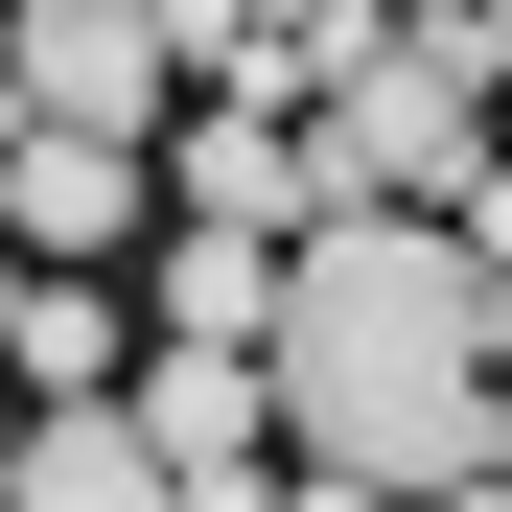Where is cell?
<instances>
[{
	"mask_svg": "<svg viewBox=\"0 0 512 512\" xmlns=\"http://www.w3.org/2000/svg\"><path fill=\"white\" fill-rule=\"evenodd\" d=\"M280 489H466L489 443V256L419 187H326L280 233Z\"/></svg>",
	"mask_w": 512,
	"mask_h": 512,
	"instance_id": "cell-1",
	"label": "cell"
},
{
	"mask_svg": "<svg viewBox=\"0 0 512 512\" xmlns=\"http://www.w3.org/2000/svg\"><path fill=\"white\" fill-rule=\"evenodd\" d=\"M466 163H489L466 24H350V47H326V94H303V210H326V187H419V210H443Z\"/></svg>",
	"mask_w": 512,
	"mask_h": 512,
	"instance_id": "cell-2",
	"label": "cell"
},
{
	"mask_svg": "<svg viewBox=\"0 0 512 512\" xmlns=\"http://www.w3.org/2000/svg\"><path fill=\"white\" fill-rule=\"evenodd\" d=\"M117 396H140V443H163V489H187V512L280 489V373H256V350H187V326H163Z\"/></svg>",
	"mask_w": 512,
	"mask_h": 512,
	"instance_id": "cell-3",
	"label": "cell"
},
{
	"mask_svg": "<svg viewBox=\"0 0 512 512\" xmlns=\"http://www.w3.org/2000/svg\"><path fill=\"white\" fill-rule=\"evenodd\" d=\"M140 210H163V140L0 117V233H24V256H140Z\"/></svg>",
	"mask_w": 512,
	"mask_h": 512,
	"instance_id": "cell-4",
	"label": "cell"
},
{
	"mask_svg": "<svg viewBox=\"0 0 512 512\" xmlns=\"http://www.w3.org/2000/svg\"><path fill=\"white\" fill-rule=\"evenodd\" d=\"M24 512H140L163 489V443H140V396L117 373H70V396H24V466H0Z\"/></svg>",
	"mask_w": 512,
	"mask_h": 512,
	"instance_id": "cell-5",
	"label": "cell"
},
{
	"mask_svg": "<svg viewBox=\"0 0 512 512\" xmlns=\"http://www.w3.org/2000/svg\"><path fill=\"white\" fill-rule=\"evenodd\" d=\"M140 303L187 326V350H256V326H280V233H256V210H187V233L140 256Z\"/></svg>",
	"mask_w": 512,
	"mask_h": 512,
	"instance_id": "cell-6",
	"label": "cell"
},
{
	"mask_svg": "<svg viewBox=\"0 0 512 512\" xmlns=\"http://www.w3.org/2000/svg\"><path fill=\"white\" fill-rule=\"evenodd\" d=\"M0 373H24V396H70V373H117V326L70 303L47 256H0Z\"/></svg>",
	"mask_w": 512,
	"mask_h": 512,
	"instance_id": "cell-7",
	"label": "cell"
},
{
	"mask_svg": "<svg viewBox=\"0 0 512 512\" xmlns=\"http://www.w3.org/2000/svg\"><path fill=\"white\" fill-rule=\"evenodd\" d=\"M466 70H489V94H512V0H466Z\"/></svg>",
	"mask_w": 512,
	"mask_h": 512,
	"instance_id": "cell-8",
	"label": "cell"
},
{
	"mask_svg": "<svg viewBox=\"0 0 512 512\" xmlns=\"http://www.w3.org/2000/svg\"><path fill=\"white\" fill-rule=\"evenodd\" d=\"M0 466H24V396H0Z\"/></svg>",
	"mask_w": 512,
	"mask_h": 512,
	"instance_id": "cell-9",
	"label": "cell"
}]
</instances>
